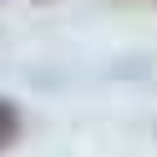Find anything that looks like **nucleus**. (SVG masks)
<instances>
[{
  "mask_svg": "<svg viewBox=\"0 0 157 157\" xmlns=\"http://www.w3.org/2000/svg\"><path fill=\"white\" fill-rule=\"evenodd\" d=\"M21 137V106L15 101H0V152Z\"/></svg>",
  "mask_w": 157,
  "mask_h": 157,
  "instance_id": "obj_1",
  "label": "nucleus"
}]
</instances>
